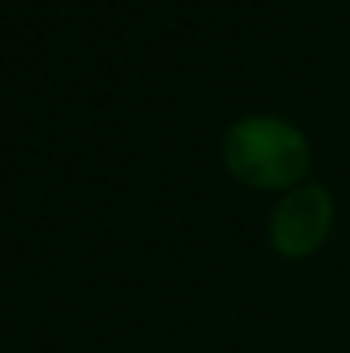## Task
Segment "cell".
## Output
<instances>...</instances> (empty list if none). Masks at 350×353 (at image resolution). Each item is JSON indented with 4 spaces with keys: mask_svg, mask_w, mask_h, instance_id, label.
<instances>
[{
    "mask_svg": "<svg viewBox=\"0 0 350 353\" xmlns=\"http://www.w3.org/2000/svg\"><path fill=\"white\" fill-rule=\"evenodd\" d=\"M220 154L233 179L257 192H289L302 185L313 161L306 134L271 114H251L231 123Z\"/></svg>",
    "mask_w": 350,
    "mask_h": 353,
    "instance_id": "6da1fadb",
    "label": "cell"
},
{
    "mask_svg": "<svg viewBox=\"0 0 350 353\" xmlns=\"http://www.w3.org/2000/svg\"><path fill=\"white\" fill-rule=\"evenodd\" d=\"M330 230H333V196L316 182H302L282 192L268 220L271 250L289 261L313 257L327 243Z\"/></svg>",
    "mask_w": 350,
    "mask_h": 353,
    "instance_id": "7a4b0ae2",
    "label": "cell"
}]
</instances>
